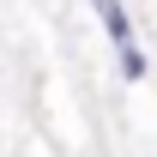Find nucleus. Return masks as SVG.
I'll return each mask as SVG.
<instances>
[{
  "instance_id": "obj_1",
  "label": "nucleus",
  "mask_w": 157,
  "mask_h": 157,
  "mask_svg": "<svg viewBox=\"0 0 157 157\" xmlns=\"http://www.w3.org/2000/svg\"><path fill=\"white\" fill-rule=\"evenodd\" d=\"M97 18H103V30H109V42H115V55H121V78H145L151 73V60L139 55V36H133V18L121 12V0H97Z\"/></svg>"
}]
</instances>
